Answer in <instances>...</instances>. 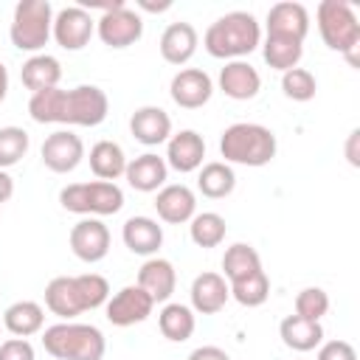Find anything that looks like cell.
Here are the masks:
<instances>
[{"instance_id": "cell-25", "label": "cell", "mask_w": 360, "mask_h": 360, "mask_svg": "<svg viewBox=\"0 0 360 360\" xmlns=\"http://www.w3.org/2000/svg\"><path fill=\"white\" fill-rule=\"evenodd\" d=\"M20 79H22V84H25L31 93L51 90V87H59L62 65H59V59L51 56V53H34V56H28V59L22 62Z\"/></svg>"}, {"instance_id": "cell-9", "label": "cell", "mask_w": 360, "mask_h": 360, "mask_svg": "<svg viewBox=\"0 0 360 360\" xmlns=\"http://www.w3.org/2000/svg\"><path fill=\"white\" fill-rule=\"evenodd\" d=\"M96 34L107 48H129L143 37V20L124 3L96 20Z\"/></svg>"}, {"instance_id": "cell-44", "label": "cell", "mask_w": 360, "mask_h": 360, "mask_svg": "<svg viewBox=\"0 0 360 360\" xmlns=\"http://www.w3.org/2000/svg\"><path fill=\"white\" fill-rule=\"evenodd\" d=\"M6 93H8V68L0 62V104L6 101Z\"/></svg>"}, {"instance_id": "cell-5", "label": "cell", "mask_w": 360, "mask_h": 360, "mask_svg": "<svg viewBox=\"0 0 360 360\" xmlns=\"http://www.w3.org/2000/svg\"><path fill=\"white\" fill-rule=\"evenodd\" d=\"M42 346L56 360H101L107 352V340L98 326L62 321L42 332Z\"/></svg>"}, {"instance_id": "cell-41", "label": "cell", "mask_w": 360, "mask_h": 360, "mask_svg": "<svg viewBox=\"0 0 360 360\" xmlns=\"http://www.w3.org/2000/svg\"><path fill=\"white\" fill-rule=\"evenodd\" d=\"M357 141H360V129H352L349 141H346V158L352 166H360V155H357Z\"/></svg>"}, {"instance_id": "cell-19", "label": "cell", "mask_w": 360, "mask_h": 360, "mask_svg": "<svg viewBox=\"0 0 360 360\" xmlns=\"http://www.w3.org/2000/svg\"><path fill=\"white\" fill-rule=\"evenodd\" d=\"M219 90L233 101H248L259 96L262 76L250 62L233 59V62H225V68L219 70Z\"/></svg>"}, {"instance_id": "cell-32", "label": "cell", "mask_w": 360, "mask_h": 360, "mask_svg": "<svg viewBox=\"0 0 360 360\" xmlns=\"http://www.w3.org/2000/svg\"><path fill=\"white\" fill-rule=\"evenodd\" d=\"M262 56L273 70H292L298 68L301 56H304V42L298 39H287V37H264L262 45Z\"/></svg>"}, {"instance_id": "cell-28", "label": "cell", "mask_w": 360, "mask_h": 360, "mask_svg": "<svg viewBox=\"0 0 360 360\" xmlns=\"http://www.w3.org/2000/svg\"><path fill=\"white\" fill-rule=\"evenodd\" d=\"M42 323H45V309L37 301H14L3 312V326L14 338H31L42 332Z\"/></svg>"}, {"instance_id": "cell-22", "label": "cell", "mask_w": 360, "mask_h": 360, "mask_svg": "<svg viewBox=\"0 0 360 360\" xmlns=\"http://www.w3.org/2000/svg\"><path fill=\"white\" fill-rule=\"evenodd\" d=\"M127 183L135 188V191H160L166 186V177H169V166L160 155L155 152H143L132 160H127V172H124Z\"/></svg>"}, {"instance_id": "cell-29", "label": "cell", "mask_w": 360, "mask_h": 360, "mask_svg": "<svg viewBox=\"0 0 360 360\" xmlns=\"http://www.w3.org/2000/svg\"><path fill=\"white\" fill-rule=\"evenodd\" d=\"M197 188L208 200H222V197H228L236 188V174H233V169L225 160L202 163L200 174H197Z\"/></svg>"}, {"instance_id": "cell-40", "label": "cell", "mask_w": 360, "mask_h": 360, "mask_svg": "<svg viewBox=\"0 0 360 360\" xmlns=\"http://www.w3.org/2000/svg\"><path fill=\"white\" fill-rule=\"evenodd\" d=\"M186 360H231V357H228V352L219 349V346H197Z\"/></svg>"}, {"instance_id": "cell-4", "label": "cell", "mask_w": 360, "mask_h": 360, "mask_svg": "<svg viewBox=\"0 0 360 360\" xmlns=\"http://www.w3.org/2000/svg\"><path fill=\"white\" fill-rule=\"evenodd\" d=\"M278 141L276 132L264 124H253V121H236L231 127H225L222 138H219V155L225 158V163H239V166H267L276 158Z\"/></svg>"}, {"instance_id": "cell-39", "label": "cell", "mask_w": 360, "mask_h": 360, "mask_svg": "<svg viewBox=\"0 0 360 360\" xmlns=\"http://www.w3.org/2000/svg\"><path fill=\"white\" fill-rule=\"evenodd\" d=\"M318 360H357V352L349 340H326L318 346Z\"/></svg>"}, {"instance_id": "cell-37", "label": "cell", "mask_w": 360, "mask_h": 360, "mask_svg": "<svg viewBox=\"0 0 360 360\" xmlns=\"http://www.w3.org/2000/svg\"><path fill=\"white\" fill-rule=\"evenodd\" d=\"M329 312V295L321 287H304L295 295V315L304 321H315L321 323V318Z\"/></svg>"}, {"instance_id": "cell-13", "label": "cell", "mask_w": 360, "mask_h": 360, "mask_svg": "<svg viewBox=\"0 0 360 360\" xmlns=\"http://www.w3.org/2000/svg\"><path fill=\"white\" fill-rule=\"evenodd\" d=\"M39 155H42V163H45L51 172L68 174V172H73V169L82 163V158H84V143H82V138H79L76 132H70V129H56V132H51V135L42 141Z\"/></svg>"}, {"instance_id": "cell-27", "label": "cell", "mask_w": 360, "mask_h": 360, "mask_svg": "<svg viewBox=\"0 0 360 360\" xmlns=\"http://www.w3.org/2000/svg\"><path fill=\"white\" fill-rule=\"evenodd\" d=\"M87 160H90V172L98 180H107V183H115L127 172V155H124L121 143H115V141H98V143H93Z\"/></svg>"}, {"instance_id": "cell-20", "label": "cell", "mask_w": 360, "mask_h": 360, "mask_svg": "<svg viewBox=\"0 0 360 360\" xmlns=\"http://www.w3.org/2000/svg\"><path fill=\"white\" fill-rule=\"evenodd\" d=\"M188 295H191V309L194 312H200V315H217L228 304L231 290H228V281H225L222 273L208 270V273H200L191 281Z\"/></svg>"}, {"instance_id": "cell-36", "label": "cell", "mask_w": 360, "mask_h": 360, "mask_svg": "<svg viewBox=\"0 0 360 360\" xmlns=\"http://www.w3.org/2000/svg\"><path fill=\"white\" fill-rule=\"evenodd\" d=\"M281 90L292 101H312L315 90H318V82L307 68H292V70L281 73Z\"/></svg>"}, {"instance_id": "cell-42", "label": "cell", "mask_w": 360, "mask_h": 360, "mask_svg": "<svg viewBox=\"0 0 360 360\" xmlns=\"http://www.w3.org/2000/svg\"><path fill=\"white\" fill-rule=\"evenodd\" d=\"M11 194H14V180H11V174H8V172H3V169H0V202L11 200Z\"/></svg>"}, {"instance_id": "cell-10", "label": "cell", "mask_w": 360, "mask_h": 360, "mask_svg": "<svg viewBox=\"0 0 360 360\" xmlns=\"http://www.w3.org/2000/svg\"><path fill=\"white\" fill-rule=\"evenodd\" d=\"M96 34V20L84 6H65L62 11L53 14V28L51 37L56 39L59 48L65 51H82L90 37Z\"/></svg>"}, {"instance_id": "cell-6", "label": "cell", "mask_w": 360, "mask_h": 360, "mask_svg": "<svg viewBox=\"0 0 360 360\" xmlns=\"http://www.w3.org/2000/svg\"><path fill=\"white\" fill-rule=\"evenodd\" d=\"M318 31L326 48L343 53L352 68H357V48H360V22L349 3L343 0H321L318 11Z\"/></svg>"}, {"instance_id": "cell-16", "label": "cell", "mask_w": 360, "mask_h": 360, "mask_svg": "<svg viewBox=\"0 0 360 360\" xmlns=\"http://www.w3.org/2000/svg\"><path fill=\"white\" fill-rule=\"evenodd\" d=\"M309 34V11L301 3L281 0L267 11V37H287L304 42Z\"/></svg>"}, {"instance_id": "cell-8", "label": "cell", "mask_w": 360, "mask_h": 360, "mask_svg": "<svg viewBox=\"0 0 360 360\" xmlns=\"http://www.w3.org/2000/svg\"><path fill=\"white\" fill-rule=\"evenodd\" d=\"M59 202L70 214L82 217H110L124 208V191L115 183L107 180H90V183H70L59 191Z\"/></svg>"}, {"instance_id": "cell-11", "label": "cell", "mask_w": 360, "mask_h": 360, "mask_svg": "<svg viewBox=\"0 0 360 360\" xmlns=\"http://www.w3.org/2000/svg\"><path fill=\"white\" fill-rule=\"evenodd\" d=\"M155 309V301L138 287V284H127L121 287L115 295L107 298L104 304V312H107V321L112 326H135L141 321H146Z\"/></svg>"}, {"instance_id": "cell-3", "label": "cell", "mask_w": 360, "mask_h": 360, "mask_svg": "<svg viewBox=\"0 0 360 360\" xmlns=\"http://www.w3.org/2000/svg\"><path fill=\"white\" fill-rule=\"evenodd\" d=\"M262 42V28L250 11H228L214 20L202 34V48L214 59H242Z\"/></svg>"}, {"instance_id": "cell-30", "label": "cell", "mask_w": 360, "mask_h": 360, "mask_svg": "<svg viewBox=\"0 0 360 360\" xmlns=\"http://www.w3.org/2000/svg\"><path fill=\"white\" fill-rule=\"evenodd\" d=\"M158 326H160V335L172 343H183L194 335V326H197V318H194V309L186 307V304H166L160 312H158Z\"/></svg>"}, {"instance_id": "cell-18", "label": "cell", "mask_w": 360, "mask_h": 360, "mask_svg": "<svg viewBox=\"0 0 360 360\" xmlns=\"http://www.w3.org/2000/svg\"><path fill=\"white\" fill-rule=\"evenodd\" d=\"M155 211L163 222L169 225H183V222H191V217L197 214V197L188 186L183 183H169L158 191L155 197Z\"/></svg>"}, {"instance_id": "cell-26", "label": "cell", "mask_w": 360, "mask_h": 360, "mask_svg": "<svg viewBox=\"0 0 360 360\" xmlns=\"http://www.w3.org/2000/svg\"><path fill=\"white\" fill-rule=\"evenodd\" d=\"M278 338L292 352H312L323 343V326L315 321H304L298 315H287L278 323Z\"/></svg>"}, {"instance_id": "cell-14", "label": "cell", "mask_w": 360, "mask_h": 360, "mask_svg": "<svg viewBox=\"0 0 360 360\" xmlns=\"http://www.w3.org/2000/svg\"><path fill=\"white\" fill-rule=\"evenodd\" d=\"M169 96L177 107L183 110H200L202 104L211 101L214 96V82L205 70L200 68H183L172 76V84H169Z\"/></svg>"}, {"instance_id": "cell-7", "label": "cell", "mask_w": 360, "mask_h": 360, "mask_svg": "<svg viewBox=\"0 0 360 360\" xmlns=\"http://www.w3.org/2000/svg\"><path fill=\"white\" fill-rule=\"evenodd\" d=\"M53 28V8L48 0H20L14 6V17L8 25V39L17 51L39 53Z\"/></svg>"}, {"instance_id": "cell-21", "label": "cell", "mask_w": 360, "mask_h": 360, "mask_svg": "<svg viewBox=\"0 0 360 360\" xmlns=\"http://www.w3.org/2000/svg\"><path fill=\"white\" fill-rule=\"evenodd\" d=\"M138 287L155 301H169L174 287H177V273H174V264L169 259H160V256H149L141 270H138Z\"/></svg>"}, {"instance_id": "cell-31", "label": "cell", "mask_w": 360, "mask_h": 360, "mask_svg": "<svg viewBox=\"0 0 360 360\" xmlns=\"http://www.w3.org/2000/svg\"><path fill=\"white\" fill-rule=\"evenodd\" d=\"M262 270V256L253 245L248 242H236L231 248H225V256H222V276L225 281H239V278H248L250 273Z\"/></svg>"}, {"instance_id": "cell-2", "label": "cell", "mask_w": 360, "mask_h": 360, "mask_svg": "<svg viewBox=\"0 0 360 360\" xmlns=\"http://www.w3.org/2000/svg\"><path fill=\"white\" fill-rule=\"evenodd\" d=\"M110 298V284L98 273H82V276H56L45 287V307L70 321L87 309L104 307Z\"/></svg>"}, {"instance_id": "cell-1", "label": "cell", "mask_w": 360, "mask_h": 360, "mask_svg": "<svg viewBox=\"0 0 360 360\" xmlns=\"http://www.w3.org/2000/svg\"><path fill=\"white\" fill-rule=\"evenodd\" d=\"M110 112V98L96 84H79L73 90L51 87L31 93L28 115L37 124H68V127H98Z\"/></svg>"}, {"instance_id": "cell-43", "label": "cell", "mask_w": 360, "mask_h": 360, "mask_svg": "<svg viewBox=\"0 0 360 360\" xmlns=\"http://www.w3.org/2000/svg\"><path fill=\"white\" fill-rule=\"evenodd\" d=\"M138 8H143V11H166V8H172V0H160V3L138 0Z\"/></svg>"}, {"instance_id": "cell-35", "label": "cell", "mask_w": 360, "mask_h": 360, "mask_svg": "<svg viewBox=\"0 0 360 360\" xmlns=\"http://www.w3.org/2000/svg\"><path fill=\"white\" fill-rule=\"evenodd\" d=\"M31 138L22 127H0V169H11L25 158Z\"/></svg>"}, {"instance_id": "cell-34", "label": "cell", "mask_w": 360, "mask_h": 360, "mask_svg": "<svg viewBox=\"0 0 360 360\" xmlns=\"http://www.w3.org/2000/svg\"><path fill=\"white\" fill-rule=\"evenodd\" d=\"M228 290H231V298L236 304H242V307H262L270 298V278H267L264 270H256L248 278L231 281Z\"/></svg>"}, {"instance_id": "cell-12", "label": "cell", "mask_w": 360, "mask_h": 360, "mask_svg": "<svg viewBox=\"0 0 360 360\" xmlns=\"http://www.w3.org/2000/svg\"><path fill=\"white\" fill-rule=\"evenodd\" d=\"M68 242H70V250L76 259L96 264L110 253V228L98 217H87L70 228Z\"/></svg>"}, {"instance_id": "cell-38", "label": "cell", "mask_w": 360, "mask_h": 360, "mask_svg": "<svg viewBox=\"0 0 360 360\" xmlns=\"http://www.w3.org/2000/svg\"><path fill=\"white\" fill-rule=\"evenodd\" d=\"M0 360H37V354L25 338H8L0 343Z\"/></svg>"}, {"instance_id": "cell-33", "label": "cell", "mask_w": 360, "mask_h": 360, "mask_svg": "<svg viewBox=\"0 0 360 360\" xmlns=\"http://www.w3.org/2000/svg\"><path fill=\"white\" fill-rule=\"evenodd\" d=\"M225 233H228L225 217H219L217 211H202V214L191 217L188 236H191V242L197 248H217V245H222Z\"/></svg>"}, {"instance_id": "cell-17", "label": "cell", "mask_w": 360, "mask_h": 360, "mask_svg": "<svg viewBox=\"0 0 360 360\" xmlns=\"http://www.w3.org/2000/svg\"><path fill=\"white\" fill-rule=\"evenodd\" d=\"M129 132L138 143L143 146H158V143H166L172 138V118L163 107H155V104H146V107H138L129 118Z\"/></svg>"}, {"instance_id": "cell-24", "label": "cell", "mask_w": 360, "mask_h": 360, "mask_svg": "<svg viewBox=\"0 0 360 360\" xmlns=\"http://www.w3.org/2000/svg\"><path fill=\"white\" fill-rule=\"evenodd\" d=\"M124 245L138 256H155L163 245V225L152 217H129L121 228Z\"/></svg>"}, {"instance_id": "cell-15", "label": "cell", "mask_w": 360, "mask_h": 360, "mask_svg": "<svg viewBox=\"0 0 360 360\" xmlns=\"http://www.w3.org/2000/svg\"><path fill=\"white\" fill-rule=\"evenodd\" d=\"M202 158H205V141L194 129H180L166 141V158L163 160L169 169H174L180 174L197 172L202 166Z\"/></svg>"}, {"instance_id": "cell-23", "label": "cell", "mask_w": 360, "mask_h": 360, "mask_svg": "<svg viewBox=\"0 0 360 360\" xmlns=\"http://www.w3.org/2000/svg\"><path fill=\"white\" fill-rule=\"evenodd\" d=\"M197 45H200V37H197V28L191 22H172L166 25V31L160 34V56L169 62V65H186L194 53H197Z\"/></svg>"}]
</instances>
